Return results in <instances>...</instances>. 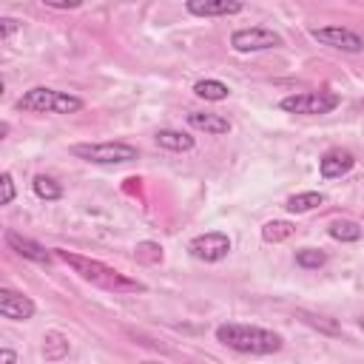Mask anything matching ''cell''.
Listing matches in <instances>:
<instances>
[{"instance_id":"cell-1","label":"cell","mask_w":364,"mask_h":364,"mask_svg":"<svg viewBox=\"0 0 364 364\" xmlns=\"http://www.w3.org/2000/svg\"><path fill=\"white\" fill-rule=\"evenodd\" d=\"M54 256L63 259L65 264H71L74 273H80L85 282H91V284H97L108 293H145L142 282H136V279H131V276H125V273H119V270H114V267H108L97 259H88V256H80V253H71V250H63V247H57Z\"/></svg>"},{"instance_id":"cell-2","label":"cell","mask_w":364,"mask_h":364,"mask_svg":"<svg viewBox=\"0 0 364 364\" xmlns=\"http://www.w3.org/2000/svg\"><path fill=\"white\" fill-rule=\"evenodd\" d=\"M216 341H222L225 347L236 353H247V355H270V353H279L284 344L279 333L253 327V324H219Z\"/></svg>"},{"instance_id":"cell-3","label":"cell","mask_w":364,"mask_h":364,"mask_svg":"<svg viewBox=\"0 0 364 364\" xmlns=\"http://www.w3.org/2000/svg\"><path fill=\"white\" fill-rule=\"evenodd\" d=\"M17 108L31 111V114H77L82 108V100L74 94H65V91L34 85L17 100Z\"/></svg>"},{"instance_id":"cell-4","label":"cell","mask_w":364,"mask_h":364,"mask_svg":"<svg viewBox=\"0 0 364 364\" xmlns=\"http://www.w3.org/2000/svg\"><path fill=\"white\" fill-rule=\"evenodd\" d=\"M71 154L94 165H119V162L136 159V148L128 142H82V145H74Z\"/></svg>"},{"instance_id":"cell-5","label":"cell","mask_w":364,"mask_h":364,"mask_svg":"<svg viewBox=\"0 0 364 364\" xmlns=\"http://www.w3.org/2000/svg\"><path fill=\"white\" fill-rule=\"evenodd\" d=\"M338 102H341V100H338L336 91L321 88V91L290 94V97H284V100L279 102V108L287 111V114H307V117H313V114H330L333 108H338Z\"/></svg>"},{"instance_id":"cell-6","label":"cell","mask_w":364,"mask_h":364,"mask_svg":"<svg viewBox=\"0 0 364 364\" xmlns=\"http://www.w3.org/2000/svg\"><path fill=\"white\" fill-rule=\"evenodd\" d=\"M230 46L242 54H250V51H267V48H279L282 46V37L270 28H262V26H253V28H239L233 31L230 37Z\"/></svg>"},{"instance_id":"cell-7","label":"cell","mask_w":364,"mask_h":364,"mask_svg":"<svg viewBox=\"0 0 364 364\" xmlns=\"http://www.w3.org/2000/svg\"><path fill=\"white\" fill-rule=\"evenodd\" d=\"M188 253L199 262H219L230 253V239L228 233H219V230H210V233H202V236H193L188 242Z\"/></svg>"},{"instance_id":"cell-8","label":"cell","mask_w":364,"mask_h":364,"mask_svg":"<svg viewBox=\"0 0 364 364\" xmlns=\"http://www.w3.org/2000/svg\"><path fill=\"white\" fill-rule=\"evenodd\" d=\"M313 40H318L321 46H330V48H338V51H361L364 48V40L353 31V28H341V26H324V28H313L310 31Z\"/></svg>"},{"instance_id":"cell-9","label":"cell","mask_w":364,"mask_h":364,"mask_svg":"<svg viewBox=\"0 0 364 364\" xmlns=\"http://www.w3.org/2000/svg\"><path fill=\"white\" fill-rule=\"evenodd\" d=\"M34 301L28 299V296H23V293H17V290H9V287H3L0 290V316L3 318H14V321H26V318H31L34 316Z\"/></svg>"},{"instance_id":"cell-10","label":"cell","mask_w":364,"mask_h":364,"mask_svg":"<svg viewBox=\"0 0 364 364\" xmlns=\"http://www.w3.org/2000/svg\"><path fill=\"white\" fill-rule=\"evenodd\" d=\"M6 245L14 250V253H20L23 259H31V262H37V264H51V250H46L40 242H34V239H26V236H20L17 230H9L6 233Z\"/></svg>"},{"instance_id":"cell-11","label":"cell","mask_w":364,"mask_h":364,"mask_svg":"<svg viewBox=\"0 0 364 364\" xmlns=\"http://www.w3.org/2000/svg\"><path fill=\"white\" fill-rule=\"evenodd\" d=\"M185 9L193 17H228V14H239L242 3L239 0H188Z\"/></svg>"},{"instance_id":"cell-12","label":"cell","mask_w":364,"mask_h":364,"mask_svg":"<svg viewBox=\"0 0 364 364\" xmlns=\"http://www.w3.org/2000/svg\"><path fill=\"white\" fill-rule=\"evenodd\" d=\"M353 165H355V159H353V154H350V151H344V148H330V151L318 159V171H321V176H324V179L344 176Z\"/></svg>"},{"instance_id":"cell-13","label":"cell","mask_w":364,"mask_h":364,"mask_svg":"<svg viewBox=\"0 0 364 364\" xmlns=\"http://www.w3.org/2000/svg\"><path fill=\"white\" fill-rule=\"evenodd\" d=\"M188 122H191V128H196V131H205V134H228V131H230V122H228L222 114L191 111V114H188Z\"/></svg>"},{"instance_id":"cell-14","label":"cell","mask_w":364,"mask_h":364,"mask_svg":"<svg viewBox=\"0 0 364 364\" xmlns=\"http://www.w3.org/2000/svg\"><path fill=\"white\" fill-rule=\"evenodd\" d=\"M156 145L159 148H168V151H191L193 148V136L191 134H182V131H171V128H162L156 131Z\"/></svg>"},{"instance_id":"cell-15","label":"cell","mask_w":364,"mask_h":364,"mask_svg":"<svg viewBox=\"0 0 364 364\" xmlns=\"http://www.w3.org/2000/svg\"><path fill=\"white\" fill-rule=\"evenodd\" d=\"M318 205H324V193H318V191H304V193H296V196H290L284 202V208L290 213H307V210H313Z\"/></svg>"},{"instance_id":"cell-16","label":"cell","mask_w":364,"mask_h":364,"mask_svg":"<svg viewBox=\"0 0 364 364\" xmlns=\"http://www.w3.org/2000/svg\"><path fill=\"white\" fill-rule=\"evenodd\" d=\"M193 94L202 97V100H208V102H219V100H228L230 88L222 80H199L193 85Z\"/></svg>"},{"instance_id":"cell-17","label":"cell","mask_w":364,"mask_h":364,"mask_svg":"<svg viewBox=\"0 0 364 364\" xmlns=\"http://www.w3.org/2000/svg\"><path fill=\"white\" fill-rule=\"evenodd\" d=\"M293 230H296V228H293L290 222H284V219H273V222H267V225L262 228V239L270 242V245H279V242L290 239Z\"/></svg>"},{"instance_id":"cell-18","label":"cell","mask_w":364,"mask_h":364,"mask_svg":"<svg viewBox=\"0 0 364 364\" xmlns=\"http://www.w3.org/2000/svg\"><path fill=\"white\" fill-rule=\"evenodd\" d=\"M43 355H46V361H60V358H65V355H68V341H65V336L48 333V336L43 338Z\"/></svg>"},{"instance_id":"cell-19","label":"cell","mask_w":364,"mask_h":364,"mask_svg":"<svg viewBox=\"0 0 364 364\" xmlns=\"http://www.w3.org/2000/svg\"><path fill=\"white\" fill-rule=\"evenodd\" d=\"M330 236L336 242H358L361 239V225L350 222V219H338V222L330 225Z\"/></svg>"},{"instance_id":"cell-20","label":"cell","mask_w":364,"mask_h":364,"mask_svg":"<svg viewBox=\"0 0 364 364\" xmlns=\"http://www.w3.org/2000/svg\"><path fill=\"white\" fill-rule=\"evenodd\" d=\"M31 188H34V193H37L40 199H46V202H54V199H60V196H63V188H60V185H57L51 176H46V173L34 176Z\"/></svg>"},{"instance_id":"cell-21","label":"cell","mask_w":364,"mask_h":364,"mask_svg":"<svg viewBox=\"0 0 364 364\" xmlns=\"http://www.w3.org/2000/svg\"><path fill=\"white\" fill-rule=\"evenodd\" d=\"M324 262H327V253H324V250H316V247H301V250H296V264L304 267V270H318Z\"/></svg>"},{"instance_id":"cell-22","label":"cell","mask_w":364,"mask_h":364,"mask_svg":"<svg viewBox=\"0 0 364 364\" xmlns=\"http://www.w3.org/2000/svg\"><path fill=\"white\" fill-rule=\"evenodd\" d=\"M134 250H136V259L139 262H151V264L154 262H162V247L156 242H139Z\"/></svg>"},{"instance_id":"cell-23","label":"cell","mask_w":364,"mask_h":364,"mask_svg":"<svg viewBox=\"0 0 364 364\" xmlns=\"http://www.w3.org/2000/svg\"><path fill=\"white\" fill-rule=\"evenodd\" d=\"M0 185H3V196H0V205H11V202H14V179H11V173H9V171L0 176Z\"/></svg>"},{"instance_id":"cell-24","label":"cell","mask_w":364,"mask_h":364,"mask_svg":"<svg viewBox=\"0 0 364 364\" xmlns=\"http://www.w3.org/2000/svg\"><path fill=\"white\" fill-rule=\"evenodd\" d=\"M0 26H3V43H9V40H11V34L17 31V20H14V17H3V20H0Z\"/></svg>"},{"instance_id":"cell-25","label":"cell","mask_w":364,"mask_h":364,"mask_svg":"<svg viewBox=\"0 0 364 364\" xmlns=\"http://www.w3.org/2000/svg\"><path fill=\"white\" fill-rule=\"evenodd\" d=\"M46 6H51V9H77V6H82V0H43Z\"/></svg>"},{"instance_id":"cell-26","label":"cell","mask_w":364,"mask_h":364,"mask_svg":"<svg viewBox=\"0 0 364 364\" xmlns=\"http://www.w3.org/2000/svg\"><path fill=\"white\" fill-rule=\"evenodd\" d=\"M0 358H3V361H17V355H14L11 350H3V353H0Z\"/></svg>"},{"instance_id":"cell-27","label":"cell","mask_w":364,"mask_h":364,"mask_svg":"<svg viewBox=\"0 0 364 364\" xmlns=\"http://www.w3.org/2000/svg\"><path fill=\"white\" fill-rule=\"evenodd\" d=\"M361 327H364V318H361Z\"/></svg>"}]
</instances>
